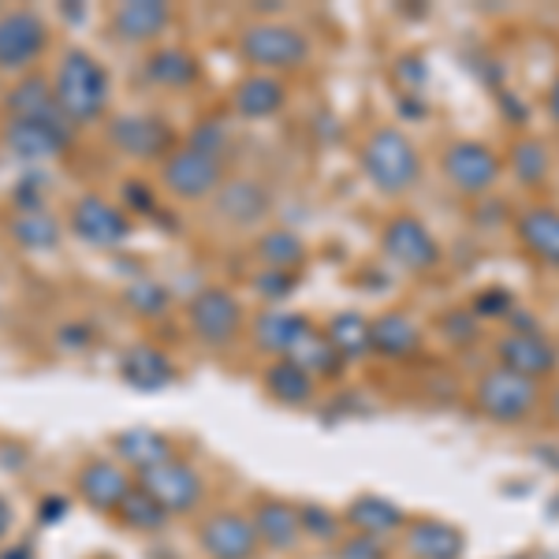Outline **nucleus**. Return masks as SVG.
Masks as SVG:
<instances>
[{
	"instance_id": "nucleus-12",
	"label": "nucleus",
	"mask_w": 559,
	"mask_h": 559,
	"mask_svg": "<svg viewBox=\"0 0 559 559\" xmlns=\"http://www.w3.org/2000/svg\"><path fill=\"white\" fill-rule=\"evenodd\" d=\"M258 530L250 519L236 511H221L202 526V548L213 559H254L258 556Z\"/></svg>"
},
{
	"instance_id": "nucleus-33",
	"label": "nucleus",
	"mask_w": 559,
	"mask_h": 559,
	"mask_svg": "<svg viewBox=\"0 0 559 559\" xmlns=\"http://www.w3.org/2000/svg\"><path fill=\"white\" fill-rule=\"evenodd\" d=\"M146 71H150V79H157V83H165V86H187V83H194L198 64L179 49H160L146 60Z\"/></svg>"
},
{
	"instance_id": "nucleus-28",
	"label": "nucleus",
	"mask_w": 559,
	"mask_h": 559,
	"mask_svg": "<svg viewBox=\"0 0 559 559\" xmlns=\"http://www.w3.org/2000/svg\"><path fill=\"white\" fill-rule=\"evenodd\" d=\"M265 388H269V395L280 403H287V407H302V403H310V395H313V381H310V373H302L295 362H276V366H269V373H265Z\"/></svg>"
},
{
	"instance_id": "nucleus-38",
	"label": "nucleus",
	"mask_w": 559,
	"mask_h": 559,
	"mask_svg": "<svg viewBox=\"0 0 559 559\" xmlns=\"http://www.w3.org/2000/svg\"><path fill=\"white\" fill-rule=\"evenodd\" d=\"M340 559H384V545L377 537L362 534L340 548Z\"/></svg>"
},
{
	"instance_id": "nucleus-9",
	"label": "nucleus",
	"mask_w": 559,
	"mask_h": 559,
	"mask_svg": "<svg viewBox=\"0 0 559 559\" xmlns=\"http://www.w3.org/2000/svg\"><path fill=\"white\" fill-rule=\"evenodd\" d=\"M384 250L392 261H400L403 269H414V273H426L440 261V247L437 239L429 236V228L414 216H395L384 228Z\"/></svg>"
},
{
	"instance_id": "nucleus-5",
	"label": "nucleus",
	"mask_w": 559,
	"mask_h": 559,
	"mask_svg": "<svg viewBox=\"0 0 559 559\" xmlns=\"http://www.w3.org/2000/svg\"><path fill=\"white\" fill-rule=\"evenodd\" d=\"M444 176L459 194H489L500 179V157L485 142L463 139L444 150Z\"/></svg>"
},
{
	"instance_id": "nucleus-26",
	"label": "nucleus",
	"mask_w": 559,
	"mask_h": 559,
	"mask_svg": "<svg viewBox=\"0 0 559 559\" xmlns=\"http://www.w3.org/2000/svg\"><path fill=\"white\" fill-rule=\"evenodd\" d=\"M254 336H258V344L261 347H269V350H276V355H292L295 347H299V340L310 332V321L306 318H295V313H261L258 324H254Z\"/></svg>"
},
{
	"instance_id": "nucleus-32",
	"label": "nucleus",
	"mask_w": 559,
	"mask_h": 559,
	"mask_svg": "<svg viewBox=\"0 0 559 559\" xmlns=\"http://www.w3.org/2000/svg\"><path fill=\"white\" fill-rule=\"evenodd\" d=\"M508 165L522 187H537L548 176V150L537 139H519L508 153Z\"/></svg>"
},
{
	"instance_id": "nucleus-45",
	"label": "nucleus",
	"mask_w": 559,
	"mask_h": 559,
	"mask_svg": "<svg viewBox=\"0 0 559 559\" xmlns=\"http://www.w3.org/2000/svg\"><path fill=\"white\" fill-rule=\"evenodd\" d=\"M548 411H552V421H556V426H559V388H556V392H552V403H548Z\"/></svg>"
},
{
	"instance_id": "nucleus-39",
	"label": "nucleus",
	"mask_w": 559,
	"mask_h": 559,
	"mask_svg": "<svg viewBox=\"0 0 559 559\" xmlns=\"http://www.w3.org/2000/svg\"><path fill=\"white\" fill-rule=\"evenodd\" d=\"M508 310H511V295L500 292V287L474 299V313H485V318H496V313H508Z\"/></svg>"
},
{
	"instance_id": "nucleus-22",
	"label": "nucleus",
	"mask_w": 559,
	"mask_h": 559,
	"mask_svg": "<svg viewBox=\"0 0 559 559\" xmlns=\"http://www.w3.org/2000/svg\"><path fill=\"white\" fill-rule=\"evenodd\" d=\"M421 344V329L407 313H384L369 324V347L381 350L388 358H403Z\"/></svg>"
},
{
	"instance_id": "nucleus-1",
	"label": "nucleus",
	"mask_w": 559,
	"mask_h": 559,
	"mask_svg": "<svg viewBox=\"0 0 559 559\" xmlns=\"http://www.w3.org/2000/svg\"><path fill=\"white\" fill-rule=\"evenodd\" d=\"M57 108L68 123H94L108 105V75L90 52L71 49L52 83Z\"/></svg>"
},
{
	"instance_id": "nucleus-6",
	"label": "nucleus",
	"mask_w": 559,
	"mask_h": 559,
	"mask_svg": "<svg viewBox=\"0 0 559 559\" xmlns=\"http://www.w3.org/2000/svg\"><path fill=\"white\" fill-rule=\"evenodd\" d=\"M139 489L146 492L150 500H157L160 508H165V515H179V511H191L194 503L202 500V477L187 463H179V459H168V463L142 471Z\"/></svg>"
},
{
	"instance_id": "nucleus-10",
	"label": "nucleus",
	"mask_w": 559,
	"mask_h": 559,
	"mask_svg": "<svg viewBox=\"0 0 559 559\" xmlns=\"http://www.w3.org/2000/svg\"><path fill=\"white\" fill-rule=\"evenodd\" d=\"M49 31L34 12H8L0 15V68L15 71L41 57Z\"/></svg>"
},
{
	"instance_id": "nucleus-21",
	"label": "nucleus",
	"mask_w": 559,
	"mask_h": 559,
	"mask_svg": "<svg viewBox=\"0 0 559 559\" xmlns=\"http://www.w3.org/2000/svg\"><path fill=\"white\" fill-rule=\"evenodd\" d=\"M216 210L228 216L231 224H258L269 213V194L258 179H231L221 187Z\"/></svg>"
},
{
	"instance_id": "nucleus-3",
	"label": "nucleus",
	"mask_w": 559,
	"mask_h": 559,
	"mask_svg": "<svg viewBox=\"0 0 559 559\" xmlns=\"http://www.w3.org/2000/svg\"><path fill=\"white\" fill-rule=\"evenodd\" d=\"M537 381L530 377H519L511 369L496 366L489 373L477 377L474 384V407L485 414V418L500 421V426H519L522 418H530L537 407Z\"/></svg>"
},
{
	"instance_id": "nucleus-7",
	"label": "nucleus",
	"mask_w": 559,
	"mask_h": 559,
	"mask_svg": "<svg viewBox=\"0 0 559 559\" xmlns=\"http://www.w3.org/2000/svg\"><path fill=\"white\" fill-rule=\"evenodd\" d=\"M165 187L179 198H205L210 191L221 187V176H224V165L216 153H205V150H176L173 157L165 160Z\"/></svg>"
},
{
	"instance_id": "nucleus-43",
	"label": "nucleus",
	"mask_w": 559,
	"mask_h": 559,
	"mask_svg": "<svg viewBox=\"0 0 559 559\" xmlns=\"http://www.w3.org/2000/svg\"><path fill=\"white\" fill-rule=\"evenodd\" d=\"M548 116H552L556 128H559V79L552 83V90H548Z\"/></svg>"
},
{
	"instance_id": "nucleus-8",
	"label": "nucleus",
	"mask_w": 559,
	"mask_h": 559,
	"mask_svg": "<svg viewBox=\"0 0 559 559\" xmlns=\"http://www.w3.org/2000/svg\"><path fill=\"white\" fill-rule=\"evenodd\" d=\"M71 228H75V236L83 242H90V247H102V250L120 247V242L131 236L128 216L97 194L79 198L75 210H71Z\"/></svg>"
},
{
	"instance_id": "nucleus-36",
	"label": "nucleus",
	"mask_w": 559,
	"mask_h": 559,
	"mask_svg": "<svg viewBox=\"0 0 559 559\" xmlns=\"http://www.w3.org/2000/svg\"><path fill=\"white\" fill-rule=\"evenodd\" d=\"M120 519L134 530H160L168 515H165V508H160L157 500H150L142 489H131L128 500L120 503Z\"/></svg>"
},
{
	"instance_id": "nucleus-34",
	"label": "nucleus",
	"mask_w": 559,
	"mask_h": 559,
	"mask_svg": "<svg viewBox=\"0 0 559 559\" xmlns=\"http://www.w3.org/2000/svg\"><path fill=\"white\" fill-rule=\"evenodd\" d=\"M329 344L340 350V358L362 355V350H369V321L358 318V313H340L329 324Z\"/></svg>"
},
{
	"instance_id": "nucleus-35",
	"label": "nucleus",
	"mask_w": 559,
	"mask_h": 559,
	"mask_svg": "<svg viewBox=\"0 0 559 559\" xmlns=\"http://www.w3.org/2000/svg\"><path fill=\"white\" fill-rule=\"evenodd\" d=\"M258 250H261V258H265L269 265L280 269V273H284V269L302 265V258H306L299 236H292V231H269V236L261 239Z\"/></svg>"
},
{
	"instance_id": "nucleus-2",
	"label": "nucleus",
	"mask_w": 559,
	"mask_h": 559,
	"mask_svg": "<svg viewBox=\"0 0 559 559\" xmlns=\"http://www.w3.org/2000/svg\"><path fill=\"white\" fill-rule=\"evenodd\" d=\"M362 168L377 183V191H384V194L411 191L421 176L418 150H414V142L400 128H381L369 134V142L362 150Z\"/></svg>"
},
{
	"instance_id": "nucleus-37",
	"label": "nucleus",
	"mask_w": 559,
	"mask_h": 559,
	"mask_svg": "<svg viewBox=\"0 0 559 559\" xmlns=\"http://www.w3.org/2000/svg\"><path fill=\"white\" fill-rule=\"evenodd\" d=\"M128 302L134 306L139 313H160L168 306V295L160 284H150V280H142V284H134L128 292Z\"/></svg>"
},
{
	"instance_id": "nucleus-23",
	"label": "nucleus",
	"mask_w": 559,
	"mask_h": 559,
	"mask_svg": "<svg viewBox=\"0 0 559 559\" xmlns=\"http://www.w3.org/2000/svg\"><path fill=\"white\" fill-rule=\"evenodd\" d=\"M120 373L139 392H157V388L173 381V366H168V358L157 347H131L120 362Z\"/></svg>"
},
{
	"instance_id": "nucleus-42",
	"label": "nucleus",
	"mask_w": 559,
	"mask_h": 559,
	"mask_svg": "<svg viewBox=\"0 0 559 559\" xmlns=\"http://www.w3.org/2000/svg\"><path fill=\"white\" fill-rule=\"evenodd\" d=\"M444 329H452V336L455 340H474V332H477V324L471 321V313H452V318L444 321Z\"/></svg>"
},
{
	"instance_id": "nucleus-40",
	"label": "nucleus",
	"mask_w": 559,
	"mask_h": 559,
	"mask_svg": "<svg viewBox=\"0 0 559 559\" xmlns=\"http://www.w3.org/2000/svg\"><path fill=\"white\" fill-rule=\"evenodd\" d=\"M292 284H295L292 273H280V269H276V273H269V276H261V280H258V292H261V295H269V299H280V295L292 292Z\"/></svg>"
},
{
	"instance_id": "nucleus-24",
	"label": "nucleus",
	"mask_w": 559,
	"mask_h": 559,
	"mask_svg": "<svg viewBox=\"0 0 559 559\" xmlns=\"http://www.w3.org/2000/svg\"><path fill=\"white\" fill-rule=\"evenodd\" d=\"M116 452L128 466H139V471H150V466H160L173 459V440L160 437L153 429H128L116 437Z\"/></svg>"
},
{
	"instance_id": "nucleus-41",
	"label": "nucleus",
	"mask_w": 559,
	"mask_h": 559,
	"mask_svg": "<svg viewBox=\"0 0 559 559\" xmlns=\"http://www.w3.org/2000/svg\"><path fill=\"white\" fill-rule=\"evenodd\" d=\"M299 522H302V526H310L313 534H321V537H329L332 530H336V519L321 515V508H302L299 511Z\"/></svg>"
},
{
	"instance_id": "nucleus-27",
	"label": "nucleus",
	"mask_w": 559,
	"mask_h": 559,
	"mask_svg": "<svg viewBox=\"0 0 559 559\" xmlns=\"http://www.w3.org/2000/svg\"><path fill=\"white\" fill-rule=\"evenodd\" d=\"M284 86L273 75H250L236 90V108L242 116H250V120H261V116H273L284 105Z\"/></svg>"
},
{
	"instance_id": "nucleus-19",
	"label": "nucleus",
	"mask_w": 559,
	"mask_h": 559,
	"mask_svg": "<svg viewBox=\"0 0 559 559\" xmlns=\"http://www.w3.org/2000/svg\"><path fill=\"white\" fill-rule=\"evenodd\" d=\"M254 530H258V540L276 552H287V548L299 545V534H302V522H299V511L287 508L280 500H265L254 515Z\"/></svg>"
},
{
	"instance_id": "nucleus-15",
	"label": "nucleus",
	"mask_w": 559,
	"mask_h": 559,
	"mask_svg": "<svg viewBox=\"0 0 559 559\" xmlns=\"http://www.w3.org/2000/svg\"><path fill=\"white\" fill-rule=\"evenodd\" d=\"M131 489H134L131 477L116 463H105V459L90 463L86 471L79 474V492H83V500L97 511H120V503L128 500Z\"/></svg>"
},
{
	"instance_id": "nucleus-18",
	"label": "nucleus",
	"mask_w": 559,
	"mask_h": 559,
	"mask_svg": "<svg viewBox=\"0 0 559 559\" xmlns=\"http://www.w3.org/2000/svg\"><path fill=\"white\" fill-rule=\"evenodd\" d=\"M168 20H173V12L160 0H131L112 12V31L128 41H150L165 31Z\"/></svg>"
},
{
	"instance_id": "nucleus-11",
	"label": "nucleus",
	"mask_w": 559,
	"mask_h": 559,
	"mask_svg": "<svg viewBox=\"0 0 559 559\" xmlns=\"http://www.w3.org/2000/svg\"><path fill=\"white\" fill-rule=\"evenodd\" d=\"M496 358H500L503 369L519 377H530V381H540V377L556 373L559 355L556 347L548 344L540 332H508V336L496 344Z\"/></svg>"
},
{
	"instance_id": "nucleus-16",
	"label": "nucleus",
	"mask_w": 559,
	"mask_h": 559,
	"mask_svg": "<svg viewBox=\"0 0 559 559\" xmlns=\"http://www.w3.org/2000/svg\"><path fill=\"white\" fill-rule=\"evenodd\" d=\"M112 142L131 157H157L173 146V134L160 120H150V116H123L112 128Z\"/></svg>"
},
{
	"instance_id": "nucleus-14",
	"label": "nucleus",
	"mask_w": 559,
	"mask_h": 559,
	"mask_svg": "<svg viewBox=\"0 0 559 559\" xmlns=\"http://www.w3.org/2000/svg\"><path fill=\"white\" fill-rule=\"evenodd\" d=\"M68 142H71L68 120H15L12 128H8V146L23 160L57 157Z\"/></svg>"
},
{
	"instance_id": "nucleus-25",
	"label": "nucleus",
	"mask_w": 559,
	"mask_h": 559,
	"mask_svg": "<svg viewBox=\"0 0 559 559\" xmlns=\"http://www.w3.org/2000/svg\"><path fill=\"white\" fill-rule=\"evenodd\" d=\"M8 108H12L15 120H64V112L57 108L52 86L45 79L31 75L8 94Z\"/></svg>"
},
{
	"instance_id": "nucleus-30",
	"label": "nucleus",
	"mask_w": 559,
	"mask_h": 559,
	"mask_svg": "<svg viewBox=\"0 0 559 559\" xmlns=\"http://www.w3.org/2000/svg\"><path fill=\"white\" fill-rule=\"evenodd\" d=\"M12 236L26 250H52V247H57V239H60V228H57V221H52V216L38 205V210H20V213H15Z\"/></svg>"
},
{
	"instance_id": "nucleus-13",
	"label": "nucleus",
	"mask_w": 559,
	"mask_h": 559,
	"mask_svg": "<svg viewBox=\"0 0 559 559\" xmlns=\"http://www.w3.org/2000/svg\"><path fill=\"white\" fill-rule=\"evenodd\" d=\"M239 321H242L239 302L231 299L228 292H221V287H210V292H202L191 302V324H194V332L205 340V344H213V347L228 344V340L239 332Z\"/></svg>"
},
{
	"instance_id": "nucleus-29",
	"label": "nucleus",
	"mask_w": 559,
	"mask_h": 559,
	"mask_svg": "<svg viewBox=\"0 0 559 559\" xmlns=\"http://www.w3.org/2000/svg\"><path fill=\"white\" fill-rule=\"evenodd\" d=\"M350 522L358 530H366L369 537H381L403 526V511L395 503L381 500V496H362V500L350 503Z\"/></svg>"
},
{
	"instance_id": "nucleus-17",
	"label": "nucleus",
	"mask_w": 559,
	"mask_h": 559,
	"mask_svg": "<svg viewBox=\"0 0 559 559\" xmlns=\"http://www.w3.org/2000/svg\"><path fill=\"white\" fill-rule=\"evenodd\" d=\"M519 239L534 258L559 269V210H548V205L526 210L519 216Z\"/></svg>"
},
{
	"instance_id": "nucleus-20",
	"label": "nucleus",
	"mask_w": 559,
	"mask_h": 559,
	"mask_svg": "<svg viewBox=\"0 0 559 559\" xmlns=\"http://www.w3.org/2000/svg\"><path fill=\"white\" fill-rule=\"evenodd\" d=\"M407 548L414 559H459L463 556V534L448 522L437 519H421L411 526Z\"/></svg>"
},
{
	"instance_id": "nucleus-44",
	"label": "nucleus",
	"mask_w": 559,
	"mask_h": 559,
	"mask_svg": "<svg viewBox=\"0 0 559 559\" xmlns=\"http://www.w3.org/2000/svg\"><path fill=\"white\" fill-rule=\"evenodd\" d=\"M8 530H12V508H8V500L0 496V537H4Z\"/></svg>"
},
{
	"instance_id": "nucleus-4",
	"label": "nucleus",
	"mask_w": 559,
	"mask_h": 559,
	"mask_svg": "<svg viewBox=\"0 0 559 559\" xmlns=\"http://www.w3.org/2000/svg\"><path fill=\"white\" fill-rule=\"evenodd\" d=\"M239 49L250 64L269 68V71L299 68V64H306V57H310V41H306V34L295 31V26H284V23L250 26V31L242 34Z\"/></svg>"
},
{
	"instance_id": "nucleus-31",
	"label": "nucleus",
	"mask_w": 559,
	"mask_h": 559,
	"mask_svg": "<svg viewBox=\"0 0 559 559\" xmlns=\"http://www.w3.org/2000/svg\"><path fill=\"white\" fill-rule=\"evenodd\" d=\"M287 362H295L302 373H336L340 369V350L329 344V336L321 332H306L299 347L287 355Z\"/></svg>"
}]
</instances>
